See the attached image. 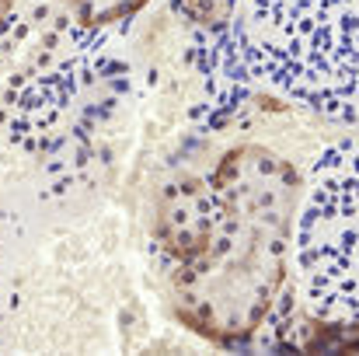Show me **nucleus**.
Instances as JSON below:
<instances>
[{"label":"nucleus","instance_id":"nucleus-1","mask_svg":"<svg viewBox=\"0 0 359 356\" xmlns=\"http://www.w3.org/2000/svg\"><path fill=\"white\" fill-rule=\"evenodd\" d=\"M210 182L217 228L199 262L171 272V308L189 332L234 350L269 325L286 294L304 182L262 143L227 147Z\"/></svg>","mask_w":359,"mask_h":356},{"label":"nucleus","instance_id":"nucleus-2","mask_svg":"<svg viewBox=\"0 0 359 356\" xmlns=\"http://www.w3.org/2000/svg\"><path fill=\"white\" fill-rule=\"evenodd\" d=\"M244 49L286 95L359 116V0H255Z\"/></svg>","mask_w":359,"mask_h":356},{"label":"nucleus","instance_id":"nucleus-3","mask_svg":"<svg viewBox=\"0 0 359 356\" xmlns=\"http://www.w3.org/2000/svg\"><path fill=\"white\" fill-rule=\"evenodd\" d=\"M293 235L307 304L328 325L359 318V150L335 147L314 171V189Z\"/></svg>","mask_w":359,"mask_h":356},{"label":"nucleus","instance_id":"nucleus-4","mask_svg":"<svg viewBox=\"0 0 359 356\" xmlns=\"http://www.w3.org/2000/svg\"><path fill=\"white\" fill-rule=\"evenodd\" d=\"M217 228V192L210 175H175L168 178L150 210V237L171 272L189 269L210 248Z\"/></svg>","mask_w":359,"mask_h":356},{"label":"nucleus","instance_id":"nucleus-5","mask_svg":"<svg viewBox=\"0 0 359 356\" xmlns=\"http://www.w3.org/2000/svg\"><path fill=\"white\" fill-rule=\"evenodd\" d=\"M70 4L84 28H105V25L133 18L147 0H70Z\"/></svg>","mask_w":359,"mask_h":356},{"label":"nucleus","instance_id":"nucleus-6","mask_svg":"<svg viewBox=\"0 0 359 356\" xmlns=\"http://www.w3.org/2000/svg\"><path fill=\"white\" fill-rule=\"evenodd\" d=\"M178 7L199 32H227L238 14V0H178Z\"/></svg>","mask_w":359,"mask_h":356}]
</instances>
